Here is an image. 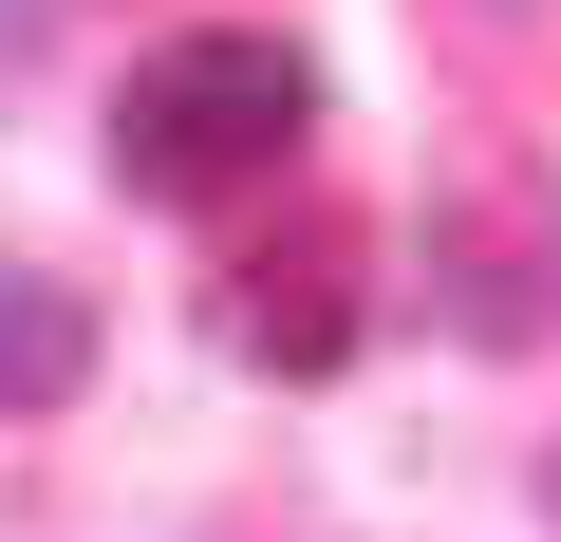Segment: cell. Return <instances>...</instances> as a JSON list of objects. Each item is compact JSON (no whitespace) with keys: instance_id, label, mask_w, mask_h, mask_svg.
I'll return each mask as SVG.
<instances>
[{"instance_id":"3","label":"cell","mask_w":561,"mask_h":542,"mask_svg":"<svg viewBox=\"0 0 561 542\" xmlns=\"http://www.w3.org/2000/svg\"><path fill=\"white\" fill-rule=\"evenodd\" d=\"M225 337H243V356H280V374L356 356V243H337V224H300V243L225 262Z\"/></svg>"},{"instance_id":"5","label":"cell","mask_w":561,"mask_h":542,"mask_svg":"<svg viewBox=\"0 0 561 542\" xmlns=\"http://www.w3.org/2000/svg\"><path fill=\"white\" fill-rule=\"evenodd\" d=\"M542 523H561V449H542Z\"/></svg>"},{"instance_id":"2","label":"cell","mask_w":561,"mask_h":542,"mask_svg":"<svg viewBox=\"0 0 561 542\" xmlns=\"http://www.w3.org/2000/svg\"><path fill=\"white\" fill-rule=\"evenodd\" d=\"M431 319L449 337H486V356H524L542 319H561V187H449L431 206Z\"/></svg>"},{"instance_id":"6","label":"cell","mask_w":561,"mask_h":542,"mask_svg":"<svg viewBox=\"0 0 561 542\" xmlns=\"http://www.w3.org/2000/svg\"><path fill=\"white\" fill-rule=\"evenodd\" d=\"M0 20H57V0H0Z\"/></svg>"},{"instance_id":"4","label":"cell","mask_w":561,"mask_h":542,"mask_svg":"<svg viewBox=\"0 0 561 542\" xmlns=\"http://www.w3.org/2000/svg\"><path fill=\"white\" fill-rule=\"evenodd\" d=\"M76 393H94V300L0 262V412H76Z\"/></svg>"},{"instance_id":"1","label":"cell","mask_w":561,"mask_h":542,"mask_svg":"<svg viewBox=\"0 0 561 542\" xmlns=\"http://www.w3.org/2000/svg\"><path fill=\"white\" fill-rule=\"evenodd\" d=\"M319 131V57L262 38V20H206V38H150L131 94H113V187L131 206H225V187H280Z\"/></svg>"}]
</instances>
